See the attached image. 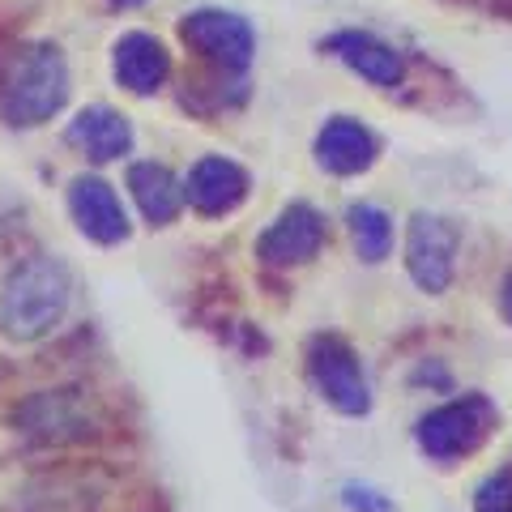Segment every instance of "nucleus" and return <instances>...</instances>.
Returning <instances> with one entry per match:
<instances>
[{"label":"nucleus","mask_w":512,"mask_h":512,"mask_svg":"<svg viewBox=\"0 0 512 512\" xmlns=\"http://www.w3.org/2000/svg\"><path fill=\"white\" fill-rule=\"evenodd\" d=\"M495 423H500V406L487 393H461L414 423V444L423 457L448 466V461L474 457L495 436Z\"/></svg>","instance_id":"obj_1"},{"label":"nucleus","mask_w":512,"mask_h":512,"mask_svg":"<svg viewBox=\"0 0 512 512\" xmlns=\"http://www.w3.org/2000/svg\"><path fill=\"white\" fill-rule=\"evenodd\" d=\"M303 372L329 410L346 414V419L372 414V380L363 372L359 350L338 333H312L303 346Z\"/></svg>","instance_id":"obj_2"},{"label":"nucleus","mask_w":512,"mask_h":512,"mask_svg":"<svg viewBox=\"0 0 512 512\" xmlns=\"http://www.w3.org/2000/svg\"><path fill=\"white\" fill-rule=\"evenodd\" d=\"M180 39L197 52L201 60H210L214 69L244 77L256 60V35L252 26L231 9H192L180 18Z\"/></svg>","instance_id":"obj_3"},{"label":"nucleus","mask_w":512,"mask_h":512,"mask_svg":"<svg viewBox=\"0 0 512 512\" xmlns=\"http://www.w3.org/2000/svg\"><path fill=\"white\" fill-rule=\"evenodd\" d=\"M461 231L440 214H414L406 227V274L423 295H444L457 278Z\"/></svg>","instance_id":"obj_4"},{"label":"nucleus","mask_w":512,"mask_h":512,"mask_svg":"<svg viewBox=\"0 0 512 512\" xmlns=\"http://www.w3.org/2000/svg\"><path fill=\"white\" fill-rule=\"evenodd\" d=\"M64 94H69V73L56 47H26L13 60V77H9V111L22 124H39L52 111H60Z\"/></svg>","instance_id":"obj_5"},{"label":"nucleus","mask_w":512,"mask_h":512,"mask_svg":"<svg viewBox=\"0 0 512 512\" xmlns=\"http://www.w3.org/2000/svg\"><path fill=\"white\" fill-rule=\"evenodd\" d=\"M329 244V222L325 214L308 201H291L286 210L269 222L256 239V256L269 269H299L320 256V248Z\"/></svg>","instance_id":"obj_6"},{"label":"nucleus","mask_w":512,"mask_h":512,"mask_svg":"<svg viewBox=\"0 0 512 512\" xmlns=\"http://www.w3.org/2000/svg\"><path fill=\"white\" fill-rule=\"evenodd\" d=\"M320 47H325L333 60H342L350 73H359L367 86H376V90H397L406 82V56L397 52L393 43L376 39L372 30H333Z\"/></svg>","instance_id":"obj_7"},{"label":"nucleus","mask_w":512,"mask_h":512,"mask_svg":"<svg viewBox=\"0 0 512 512\" xmlns=\"http://www.w3.org/2000/svg\"><path fill=\"white\" fill-rule=\"evenodd\" d=\"M312 150H316V167H320V171L350 180V175H363V171L376 167L380 141H376V133H372V128H367L363 120L333 116V120L320 124Z\"/></svg>","instance_id":"obj_8"},{"label":"nucleus","mask_w":512,"mask_h":512,"mask_svg":"<svg viewBox=\"0 0 512 512\" xmlns=\"http://www.w3.org/2000/svg\"><path fill=\"white\" fill-rule=\"evenodd\" d=\"M188 205L205 218H222L231 214L235 205H244L248 197V171L231 163L222 154H205L197 167L188 171V188H184Z\"/></svg>","instance_id":"obj_9"},{"label":"nucleus","mask_w":512,"mask_h":512,"mask_svg":"<svg viewBox=\"0 0 512 512\" xmlns=\"http://www.w3.org/2000/svg\"><path fill=\"white\" fill-rule=\"evenodd\" d=\"M111 69H116V82L124 90L154 94V90H163L171 77V52L163 47V39L146 35V30H128V35L116 39Z\"/></svg>","instance_id":"obj_10"},{"label":"nucleus","mask_w":512,"mask_h":512,"mask_svg":"<svg viewBox=\"0 0 512 512\" xmlns=\"http://www.w3.org/2000/svg\"><path fill=\"white\" fill-rule=\"evenodd\" d=\"M69 141H73V146H82L90 158L107 163V158L128 154V146H133V128H128V120L120 116V111H111V107H86L82 116L73 120Z\"/></svg>","instance_id":"obj_11"},{"label":"nucleus","mask_w":512,"mask_h":512,"mask_svg":"<svg viewBox=\"0 0 512 512\" xmlns=\"http://www.w3.org/2000/svg\"><path fill=\"white\" fill-rule=\"evenodd\" d=\"M346 231H350V244H355V256L363 265H384L393 256L397 244V222L393 214L376 201H359L346 210Z\"/></svg>","instance_id":"obj_12"},{"label":"nucleus","mask_w":512,"mask_h":512,"mask_svg":"<svg viewBox=\"0 0 512 512\" xmlns=\"http://www.w3.org/2000/svg\"><path fill=\"white\" fill-rule=\"evenodd\" d=\"M73 214H77V222H82L94 239H103V244L128 235L120 197L103 180H77L73 184Z\"/></svg>","instance_id":"obj_13"},{"label":"nucleus","mask_w":512,"mask_h":512,"mask_svg":"<svg viewBox=\"0 0 512 512\" xmlns=\"http://www.w3.org/2000/svg\"><path fill=\"white\" fill-rule=\"evenodd\" d=\"M128 188H133L141 214H146L154 227L171 222L175 214H180V205H184V188L163 163H137L133 171H128Z\"/></svg>","instance_id":"obj_14"},{"label":"nucleus","mask_w":512,"mask_h":512,"mask_svg":"<svg viewBox=\"0 0 512 512\" xmlns=\"http://www.w3.org/2000/svg\"><path fill=\"white\" fill-rule=\"evenodd\" d=\"M474 512H512V466L491 470L483 483L474 487Z\"/></svg>","instance_id":"obj_15"},{"label":"nucleus","mask_w":512,"mask_h":512,"mask_svg":"<svg viewBox=\"0 0 512 512\" xmlns=\"http://www.w3.org/2000/svg\"><path fill=\"white\" fill-rule=\"evenodd\" d=\"M342 504H346V512H397L393 495H384L372 483H346L342 487Z\"/></svg>","instance_id":"obj_16"},{"label":"nucleus","mask_w":512,"mask_h":512,"mask_svg":"<svg viewBox=\"0 0 512 512\" xmlns=\"http://www.w3.org/2000/svg\"><path fill=\"white\" fill-rule=\"evenodd\" d=\"M410 384H436V389L448 393V389H453V376H448L436 359H427V363H419V367L410 372Z\"/></svg>","instance_id":"obj_17"},{"label":"nucleus","mask_w":512,"mask_h":512,"mask_svg":"<svg viewBox=\"0 0 512 512\" xmlns=\"http://www.w3.org/2000/svg\"><path fill=\"white\" fill-rule=\"evenodd\" d=\"M500 316H504V325H512V269L500 282Z\"/></svg>","instance_id":"obj_18"},{"label":"nucleus","mask_w":512,"mask_h":512,"mask_svg":"<svg viewBox=\"0 0 512 512\" xmlns=\"http://www.w3.org/2000/svg\"><path fill=\"white\" fill-rule=\"evenodd\" d=\"M111 5H120V9H137V5H146V0H111Z\"/></svg>","instance_id":"obj_19"}]
</instances>
